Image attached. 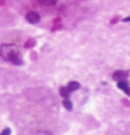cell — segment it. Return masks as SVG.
I'll use <instances>...</instances> for the list:
<instances>
[{
	"instance_id": "6da1fadb",
	"label": "cell",
	"mask_w": 130,
	"mask_h": 135,
	"mask_svg": "<svg viewBox=\"0 0 130 135\" xmlns=\"http://www.w3.org/2000/svg\"><path fill=\"white\" fill-rule=\"evenodd\" d=\"M0 56L6 62L13 63V65H23L20 49L13 44H3L0 46Z\"/></svg>"
},
{
	"instance_id": "ba28073f",
	"label": "cell",
	"mask_w": 130,
	"mask_h": 135,
	"mask_svg": "<svg viewBox=\"0 0 130 135\" xmlns=\"http://www.w3.org/2000/svg\"><path fill=\"white\" fill-rule=\"evenodd\" d=\"M59 94H60L63 99H67L69 94H70V91L67 90V87H60V89H59Z\"/></svg>"
},
{
	"instance_id": "9c48e42d",
	"label": "cell",
	"mask_w": 130,
	"mask_h": 135,
	"mask_svg": "<svg viewBox=\"0 0 130 135\" xmlns=\"http://www.w3.org/2000/svg\"><path fill=\"white\" fill-rule=\"evenodd\" d=\"M62 28V20L60 18H56L53 21V27H52V30L53 31H56V30H60Z\"/></svg>"
},
{
	"instance_id": "52a82bcc",
	"label": "cell",
	"mask_w": 130,
	"mask_h": 135,
	"mask_svg": "<svg viewBox=\"0 0 130 135\" xmlns=\"http://www.w3.org/2000/svg\"><path fill=\"white\" fill-rule=\"evenodd\" d=\"M62 104H63V107H64L66 110H69V111L73 110V103H71V100L69 99V97H67V99H63Z\"/></svg>"
},
{
	"instance_id": "5b68a950",
	"label": "cell",
	"mask_w": 130,
	"mask_h": 135,
	"mask_svg": "<svg viewBox=\"0 0 130 135\" xmlns=\"http://www.w3.org/2000/svg\"><path fill=\"white\" fill-rule=\"evenodd\" d=\"M66 87H67V90L71 93V91L78 90V89L81 87V84H80L78 82H74V80H73V82H69V83H67V86H66Z\"/></svg>"
},
{
	"instance_id": "3957f363",
	"label": "cell",
	"mask_w": 130,
	"mask_h": 135,
	"mask_svg": "<svg viewBox=\"0 0 130 135\" xmlns=\"http://www.w3.org/2000/svg\"><path fill=\"white\" fill-rule=\"evenodd\" d=\"M127 76H129V72H127V70H116L115 73L112 75V78H113V80L119 82V80L127 79Z\"/></svg>"
},
{
	"instance_id": "5bb4252c",
	"label": "cell",
	"mask_w": 130,
	"mask_h": 135,
	"mask_svg": "<svg viewBox=\"0 0 130 135\" xmlns=\"http://www.w3.org/2000/svg\"><path fill=\"white\" fill-rule=\"evenodd\" d=\"M6 4V0H0V6H4Z\"/></svg>"
},
{
	"instance_id": "7c38bea8",
	"label": "cell",
	"mask_w": 130,
	"mask_h": 135,
	"mask_svg": "<svg viewBox=\"0 0 130 135\" xmlns=\"http://www.w3.org/2000/svg\"><path fill=\"white\" fill-rule=\"evenodd\" d=\"M0 135H11V129L10 128H4L2 132H0Z\"/></svg>"
},
{
	"instance_id": "4fadbf2b",
	"label": "cell",
	"mask_w": 130,
	"mask_h": 135,
	"mask_svg": "<svg viewBox=\"0 0 130 135\" xmlns=\"http://www.w3.org/2000/svg\"><path fill=\"white\" fill-rule=\"evenodd\" d=\"M122 21H123V23H130V16H129V17H126V18H123Z\"/></svg>"
},
{
	"instance_id": "277c9868",
	"label": "cell",
	"mask_w": 130,
	"mask_h": 135,
	"mask_svg": "<svg viewBox=\"0 0 130 135\" xmlns=\"http://www.w3.org/2000/svg\"><path fill=\"white\" fill-rule=\"evenodd\" d=\"M117 87L120 89V90H123L126 94H130V87H129V83H127V80H119L117 82Z\"/></svg>"
},
{
	"instance_id": "8fae6325",
	"label": "cell",
	"mask_w": 130,
	"mask_h": 135,
	"mask_svg": "<svg viewBox=\"0 0 130 135\" xmlns=\"http://www.w3.org/2000/svg\"><path fill=\"white\" fill-rule=\"evenodd\" d=\"M34 45H35V40H28L25 42V48H32Z\"/></svg>"
},
{
	"instance_id": "7a4b0ae2",
	"label": "cell",
	"mask_w": 130,
	"mask_h": 135,
	"mask_svg": "<svg viewBox=\"0 0 130 135\" xmlns=\"http://www.w3.org/2000/svg\"><path fill=\"white\" fill-rule=\"evenodd\" d=\"M25 20H27L29 24H38L41 21V16H39L38 11L31 10V11H28L27 14H25Z\"/></svg>"
},
{
	"instance_id": "8992f818",
	"label": "cell",
	"mask_w": 130,
	"mask_h": 135,
	"mask_svg": "<svg viewBox=\"0 0 130 135\" xmlns=\"http://www.w3.org/2000/svg\"><path fill=\"white\" fill-rule=\"evenodd\" d=\"M42 6H46V7H52V6H55V4H57V2L59 0H38Z\"/></svg>"
},
{
	"instance_id": "30bf717a",
	"label": "cell",
	"mask_w": 130,
	"mask_h": 135,
	"mask_svg": "<svg viewBox=\"0 0 130 135\" xmlns=\"http://www.w3.org/2000/svg\"><path fill=\"white\" fill-rule=\"evenodd\" d=\"M35 135H53L50 131H46V129H39Z\"/></svg>"
}]
</instances>
